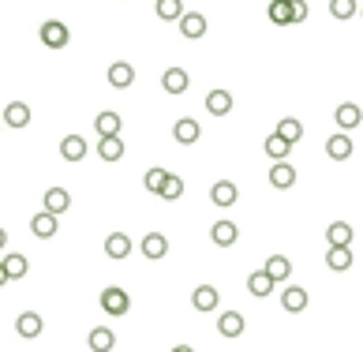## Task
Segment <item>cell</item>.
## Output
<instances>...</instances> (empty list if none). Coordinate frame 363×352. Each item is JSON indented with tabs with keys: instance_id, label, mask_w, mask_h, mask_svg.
<instances>
[{
	"instance_id": "6da1fadb",
	"label": "cell",
	"mask_w": 363,
	"mask_h": 352,
	"mask_svg": "<svg viewBox=\"0 0 363 352\" xmlns=\"http://www.w3.org/2000/svg\"><path fill=\"white\" fill-rule=\"evenodd\" d=\"M38 38H42V45H49V49H64V45L71 42V30L60 19H49V23L38 26Z\"/></svg>"
},
{
	"instance_id": "7a4b0ae2",
	"label": "cell",
	"mask_w": 363,
	"mask_h": 352,
	"mask_svg": "<svg viewBox=\"0 0 363 352\" xmlns=\"http://www.w3.org/2000/svg\"><path fill=\"white\" fill-rule=\"evenodd\" d=\"M101 308H105V315L120 319V315H127V311H132V296H127L124 289H116V285H109V289L101 292Z\"/></svg>"
},
{
	"instance_id": "3957f363",
	"label": "cell",
	"mask_w": 363,
	"mask_h": 352,
	"mask_svg": "<svg viewBox=\"0 0 363 352\" xmlns=\"http://www.w3.org/2000/svg\"><path fill=\"white\" fill-rule=\"evenodd\" d=\"M68 206H71V191L68 188H49L45 191V199H42V210H49V214H68Z\"/></svg>"
},
{
	"instance_id": "277c9868",
	"label": "cell",
	"mask_w": 363,
	"mask_h": 352,
	"mask_svg": "<svg viewBox=\"0 0 363 352\" xmlns=\"http://www.w3.org/2000/svg\"><path fill=\"white\" fill-rule=\"evenodd\" d=\"M274 289H277V281H274V274H269L266 266L247 277V292H251V296H258V300H263V296H274Z\"/></svg>"
},
{
	"instance_id": "5b68a950",
	"label": "cell",
	"mask_w": 363,
	"mask_h": 352,
	"mask_svg": "<svg viewBox=\"0 0 363 352\" xmlns=\"http://www.w3.org/2000/svg\"><path fill=\"white\" fill-rule=\"evenodd\" d=\"M199 135H202V127H199V120H191V116H184V120H176V124H172V139L180 146L199 143Z\"/></svg>"
},
{
	"instance_id": "8992f818",
	"label": "cell",
	"mask_w": 363,
	"mask_h": 352,
	"mask_svg": "<svg viewBox=\"0 0 363 352\" xmlns=\"http://www.w3.org/2000/svg\"><path fill=\"white\" fill-rule=\"evenodd\" d=\"M132 82H135V68L127 60L109 64V87H113V90H127Z\"/></svg>"
},
{
	"instance_id": "52a82bcc",
	"label": "cell",
	"mask_w": 363,
	"mask_h": 352,
	"mask_svg": "<svg viewBox=\"0 0 363 352\" xmlns=\"http://www.w3.org/2000/svg\"><path fill=\"white\" fill-rule=\"evenodd\" d=\"M30 233L38 236V240H53V236H57V214L38 210V214L30 218Z\"/></svg>"
},
{
	"instance_id": "ba28073f",
	"label": "cell",
	"mask_w": 363,
	"mask_h": 352,
	"mask_svg": "<svg viewBox=\"0 0 363 352\" xmlns=\"http://www.w3.org/2000/svg\"><path fill=\"white\" fill-rule=\"evenodd\" d=\"M236 199H240V191H236V184H232V180H218L210 188V202H213V206H236Z\"/></svg>"
},
{
	"instance_id": "9c48e42d",
	"label": "cell",
	"mask_w": 363,
	"mask_h": 352,
	"mask_svg": "<svg viewBox=\"0 0 363 352\" xmlns=\"http://www.w3.org/2000/svg\"><path fill=\"white\" fill-rule=\"evenodd\" d=\"M161 87H165V94L176 98V94H184V90L191 87V76H188L184 68H169V71L161 76Z\"/></svg>"
},
{
	"instance_id": "30bf717a",
	"label": "cell",
	"mask_w": 363,
	"mask_h": 352,
	"mask_svg": "<svg viewBox=\"0 0 363 352\" xmlns=\"http://www.w3.org/2000/svg\"><path fill=\"white\" fill-rule=\"evenodd\" d=\"M333 120H337V127H341V132H352V127H360L363 113H360V105H356V101H344V105H337Z\"/></svg>"
},
{
	"instance_id": "8fae6325",
	"label": "cell",
	"mask_w": 363,
	"mask_h": 352,
	"mask_svg": "<svg viewBox=\"0 0 363 352\" xmlns=\"http://www.w3.org/2000/svg\"><path fill=\"white\" fill-rule=\"evenodd\" d=\"M4 124L8 127H26L30 124V105H26V101H8L4 105Z\"/></svg>"
},
{
	"instance_id": "7c38bea8",
	"label": "cell",
	"mask_w": 363,
	"mask_h": 352,
	"mask_svg": "<svg viewBox=\"0 0 363 352\" xmlns=\"http://www.w3.org/2000/svg\"><path fill=\"white\" fill-rule=\"evenodd\" d=\"M206 113L210 116H229L232 113V94H229V90H210V94H206Z\"/></svg>"
},
{
	"instance_id": "4fadbf2b",
	"label": "cell",
	"mask_w": 363,
	"mask_h": 352,
	"mask_svg": "<svg viewBox=\"0 0 363 352\" xmlns=\"http://www.w3.org/2000/svg\"><path fill=\"white\" fill-rule=\"evenodd\" d=\"M15 330H19V337H38V333L45 330V319L38 311H23L19 319H15Z\"/></svg>"
},
{
	"instance_id": "5bb4252c",
	"label": "cell",
	"mask_w": 363,
	"mask_h": 352,
	"mask_svg": "<svg viewBox=\"0 0 363 352\" xmlns=\"http://www.w3.org/2000/svg\"><path fill=\"white\" fill-rule=\"evenodd\" d=\"M236 236H240V229L232 225V221H213L210 240H213L218 247H232V244H236Z\"/></svg>"
},
{
	"instance_id": "9a60e30c",
	"label": "cell",
	"mask_w": 363,
	"mask_h": 352,
	"mask_svg": "<svg viewBox=\"0 0 363 352\" xmlns=\"http://www.w3.org/2000/svg\"><path fill=\"white\" fill-rule=\"evenodd\" d=\"M218 289L213 285H199V289L191 292V303H195V311H218Z\"/></svg>"
},
{
	"instance_id": "2e32d148",
	"label": "cell",
	"mask_w": 363,
	"mask_h": 352,
	"mask_svg": "<svg viewBox=\"0 0 363 352\" xmlns=\"http://www.w3.org/2000/svg\"><path fill=\"white\" fill-rule=\"evenodd\" d=\"M60 157H64V161H82V157H87V143H82V135H64L60 139Z\"/></svg>"
},
{
	"instance_id": "e0dca14e",
	"label": "cell",
	"mask_w": 363,
	"mask_h": 352,
	"mask_svg": "<svg viewBox=\"0 0 363 352\" xmlns=\"http://www.w3.org/2000/svg\"><path fill=\"white\" fill-rule=\"evenodd\" d=\"M105 255L116 258V263H120V258H127V255H132V240H127L124 233H109L105 236Z\"/></svg>"
},
{
	"instance_id": "ac0fdd59",
	"label": "cell",
	"mask_w": 363,
	"mask_h": 352,
	"mask_svg": "<svg viewBox=\"0 0 363 352\" xmlns=\"http://www.w3.org/2000/svg\"><path fill=\"white\" fill-rule=\"evenodd\" d=\"M326 154H330L333 161H348L352 157V139L348 135H330L326 139Z\"/></svg>"
},
{
	"instance_id": "d6986e66",
	"label": "cell",
	"mask_w": 363,
	"mask_h": 352,
	"mask_svg": "<svg viewBox=\"0 0 363 352\" xmlns=\"http://www.w3.org/2000/svg\"><path fill=\"white\" fill-rule=\"evenodd\" d=\"M154 12H157V19H165V23H180L184 15V0H157L154 4Z\"/></svg>"
},
{
	"instance_id": "ffe728a7",
	"label": "cell",
	"mask_w": 363,
	"mask_h": 352,
	"mask_svg": "<svg viewBox=\"0 0 363 352\" xmlns=\"http://www.w3.org/2000/svg\"><path fill=\"white\" fill-rule=\"evenodd\" d=\"M120 127H124L120 113H98V116H94V132H98V139H105V135H120Z\"/></svg>"
},
{
	"instance_id": "44dd1931",
	"label": "cell",
	"mask_w": 363,
	"mask_h": 352,
	"mask_svg": "<svg viewBox=\"0 0 363 352\" xmlns=\"http://www.w3.org/2000/svg\"><path fill=\"white\" fill-rule=\"evenodd\" d=\"M307 300H311V296H307V289H296V285L281 292V308H285V311H292V315L307 311Z\"/></svg>"
},
{
	"instance_id": "7402d4cb",
	"label": "cell",
	"mask_w": 363,
	"mask_h": 352,
	"mask_svg": "<svg viewBox=\"0 0 363 352\" xmlns=\"http://www.w3.org/2000/svg\"><path fill=\"white\" fill-rule=\"evenodd\" d=\"M269 184H274V188H292L296 184V169L288 161H274V169H269Z\"/></svg>"
},
{
	"instance_id": "603a6c76",
	"label": "cell",
	"mask_w": 363,
	"mask_h": 352,
	"mask_svg": "<svg viewBox=\"0 0 363 352\" xmlns=\"http://www.w3.org/2000/svg\"><path fill=\"white\" fill-rule=\"evenodd\" d=\"M143 255H146V258H154V263H157V258H165V255H169V236L150 233V236L143 240Z\"/></svg>"
},
{
	"instance_id": "cb8c5ba5",
	"label": "cell",
	"mask_w": 363,
	"mask_h": 352,
	"mask_svg": "<svg viewBox=\"0 0 363 352\" xmlns=\"http://www.w3.org/2000/svg\"><path fill=\"white\" fill-rule=\"evenodd\" d=\"M180 34H184V38H202V34H206V15L188 12V15L180 19Z\"/></svg>"
},
{
	"instance_id": "d4e9b609",
	"label": "cell",
	"mask_w": 363,
	"mask_h": 352,
	"mask_svg": "<svg viewBox=\"0 0 363 352\" xmlns=\"http://www.w3.org/2000/svg\"><path fill=\"white\" fill-rule=\"evenodd\" d=\"M218 330H221V337H240V333H244V315H240V311H225L218 319Z\"/></svg>"
},
{
	"instance_id": "484cf974",
	"label": "cell",
	"mask_w": 363,
	"mask_h": 352,
	"mask_svg": "<svg viewBox=\"0 0 363 352\" xmlns=\"http://www.w3.org/2000/svg\"><path fill=\"white\" fill-rule=\"evenodd\" d=\"M326 240H330V247H348L352 244V225L348 221H333V225L326 229Z\"/></svg>"
},
{
	"instance_id": "4316f807",
	"label": "cell",
	"mask_w": 363,
	"mask_h": 352,
	"mask_svg": "<svg viewBox=\"0 0 363 352\" xmlns=\"http://www.w3.org/2000/svg\"><path fill=\"white\" fill-rule=\"evenodd\" d=\"M266 15H269V23L288 26V23H292V0H269Z\"/></svg>"
},
{
	"instance_id": "83f0119b",
	"label": "cell",
	"mask_w": 363,
	"mask_h": 352,
	"mask_svg": "<svg viewBox=\"0 0 363 352\" xmlns=\"http://www.w3.org/2000/svg\"><path fill=\"white\" fill-rule=\"evenodd\" d=\"M87 345L94 352H109L116 345V337H113V330H109V326H94V330H90V337H87Z\"/></svg>"
},
{
	"instance_id": "f1b7e54d",
	"label": "cell",
	"mask_w": 363,
	"mask_h": 352,
	"mask_svg": "<svg viewBox=\"0 0 363 352\" xmlns=\"http://www.w3.org/2000/svg\"><path fill=\"white\" fill-rule=\"evenodd\" d=\"M326 266H330L333 274H344L352 266V252L348 247H330V252H326Z\"/></svg>"
},
{
	"instance_id": "f546056e",
	"label": "cell",
	"mask_w": 363,
	"mask_h": 352,
	"mask_svg": "<svg viewBox=\"0 0 363 352\" xmlns=\"http://www.w3.org/2000/svg\"><path fill=\"white\" fill-rule=\"evenodd\" d=\"M98 154L105 157V161H120V157H124V143H120V135L98 139Z\"/></svg>"
},
{
	"instance_id": "4dcf8cb0",
	"label": "cell",
	"mask_w": 363,
	"mask_h": 352,
	"mask_svg": "<svg viewBox=\"0 0 363 352\" xmlns=\"http://www.w3.org/2000/svg\"><path fill=\"white\" fill-rule=\"evenodd\" d=\"M263 150L269 154V157H274V161H285V157H288V150H292V143H288V139H281V135H266V146H263Z\"/></svg>"
},
{
	"instance_id": "1f68e13d",
	"label": "cell",
	"mask_w": 363,
	"mask_h": 352,
	"mask_svg": "<svg viewBox=\"0 0 363 352\" xmlns=\"http://www.w3.org/2000/svg\"><path fill=\"white\" fill-rule=\"evenodd\" d=\"M266 270L274 274V281H288V277H292V263H288L285 255H269L266 258Z\"/></svg>"
},
{
	"instance_id": "d6a6232c",
	"label": "cell",
	"mask_w": 363,
	"mask_h": 352,
	"mask_svg": "<svg viewBox=\"0 0 363 352\" xmlns=\"http://www.w3.org/2000/svg\"><path fill=\"white\" fill-rule=\"evenodd\" d=\"M26 274V255H19V252H12V255H4V281L8 277H23Z\"/></svg>"
},
{
	"instance_id": "836d02e7",
	"label": "cell",
	"mask_w": 363,
	"mask_h": 352,
	"mask_svg": "<svg viewBox=\"0 0 363 352\" xmlns=\"http://www.w3.org/2000/svg\"><path fill=\"white\" fill-rule=\"evenodd\" d=\"M277 135L288 139V143H300V135H303V124L296 116H285L281 124H277Z\"/></svg>"
},
{
	"instance_id": "e575fe53",
	"label": "cell",
	"mask_w": 363,
	"mask_h": 352,
	"mask_svg": "<svg viewBox=\"0 0 363 352\" xmlns=\"http://www.w3.org/2000/svg\"><path fill=\"white\" fill-rule=\"evenodd\" d=\"M180 195H184V176L169 173V180H165V188H161V195H157V199H165V202H176Z\"/></svg>"
},
{
	"instance_id": "d590c367",
	"label": "cell",
	"mask_w": 363,
	"mask_h": 352,
	"mask_svg": "<svg viewBox=\"0 0 363 352\" xmlns=\"http://www.w3.org/2000/svg\"><path fill=\"white\" fill-rule=\"evenodd\" d=\"M356 12H360L356 0H330V15H333V19H352Z\"/></svg>"
},
{
	"instance_id": "8d00e7d4",
	"label": "cell",
	"mask_w": 363,
	"mask_h": 352,
	"mask_svg": "<svg viewBox=\"0 0 363 352\" xmlns=\"http://www.w3.org/2000/svg\"><path fill=\"white\" fill-rule=\"evenodd\" d=\"M165 180H169V169H150L146 173V191H154V195H161V188H165Z\"/></svg>"
},
{
	"instance_id": "74e56055",
	"label": "cell",
	"mask_w": 363,
	"mask_h": 352,
	"mask_svg": "<svg viewBox=\"0 0 363 352\" xmlns=\"http://www.w3.org/2000/svg\"><path fill=\"white\" fill-rule=\"evenodd\" d=\"M307 19V4L303 0H292V23H303Z\"/></svg>"
},
{
	"instance_id": "f35d334b",
	"label": "cell",
	"mask_w": 363,
	"mask_h": 352,
	"mask_svg": "<svg viewBox=\"0 0 363 352\" xmlns=\"http://www.w3.org/2000/svg\"><path fill=\"white\" fill-rule=\"evenodd\" d=\"M172 352H195V349H191V345H176Z\"/></svg>"
},
{
	"instance_id": "ab89813d",
	"label": "cell",
	"mask_w": 363,
	"mask_h": 352,
	"mask_svg": "<svg viewBox=\"0 0 363 352\" xmlns=\"http://www.w3.org/2000/svg\"><path fill=\"white\" fill-rule=\"evenodd\" d=\"M360 15H363V8H360Z\"/></svg>"
}]
</instances>
